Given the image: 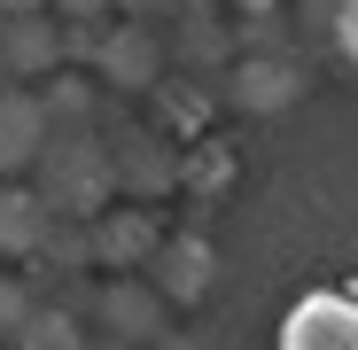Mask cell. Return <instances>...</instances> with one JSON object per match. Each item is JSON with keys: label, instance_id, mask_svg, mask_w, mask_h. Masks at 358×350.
<instances>
[{"label": "cell", "instance_id": "1", "mask_svg": "<svg viewBox=\"0 0 358 350\" xmlns=\"http://www.w3.org/2000/svg\"><path fill=\"white\" fill-rule=\"evenodd\" d=\"M280 350H358V304L335 296V288L296 296L280 319Z\"/></svg>", "mask_w": 358, "mask_h": 350}]
</instances>
